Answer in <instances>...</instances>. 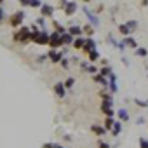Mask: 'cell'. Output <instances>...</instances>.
<instances>
[{
	"label": "cell",
	"instance_id": "obj_1",
	"mask_svg": "<svg viewBox=\"0 0 148 148\" xmlns=\"http://www.w3.org/2000/svg\"><path fill=\"white\" fill-rule=\"evenodd\" d=\"M32 40L35 44H40V45H47L49 44V33L45 30H40L37 33H32Z\"/></svg>",
	"mask_w": 148,
	"mask_h": 148
},
{
	"label": "cell",
	"instance_id": "obj_2",
	"mask_svg": "<svg viewBox=\"0 0 148 148\" xmlns=\"http://www.w3.org/2000/svg\"><path fill=\"white\" fill-rule=\"evenodd\" d=\"M14 40L16 42H28V40H32V30L23 26L18 33H14Z\"/></svg>",
	"mask_w": 148,
	"mask_h": 148
},
{
	"label": "cell",
	"instance_id": "obj_3",
	"mask_svg": "<svg viewBox=\"0 0 148 148\" xmlns=\"http://www.w3.org/2000/svg\"><path fill=\"white\" fill-rule=\"evenodd\" d=\"M25 21V11H16L11 18H9V25L11 26H19Z\"/></svg>",
	"mask_w": 148,
	"mask_h": 148
},
{
	"label": "cell",
	"instance_id": "obj_4",
	"mask_svg": "<svg viewBox=\"0 0 148 148\" xmlns=\"http://www.w3.org/2000/svg\"><path fill=\"white\" fill-rule=\"evenodd\" d=\"M82 12L87 16V19H89V23L92 25V26H98L99 25V19H98V16L91 11V9H87V7H82Z\"/></svg>",
	"mask_w": 148,
	"mask_h": 148
},
{
	"label": "cell",
	"instance_id": "obj_5",
	"mask_svg": "<svg viewBox=\"0 0 148 148\" xmlns=\"http://www.w3.org/2000/svg\"><path fill=\"white\" fill-rule=\"evenodd\" d=\"M49 45H51L52 49L61 45V35H59L58 32H54V33H51V35H49Z\"/></svg>",
	"mask_w": 148,
	"mask_h": 148
},
{
	"label": "cell",
	"instance_id": "obj_6",
	"mask_svg": "<svg viewBox=\"0 0 148 148\" xmlns=\"http://www.w3.org/2000/svg\"><path fill=\"white\" fill-rule=\"evenodd\" d=\"M113 103H110V101H103V105H101V110H103V113L106 115V117H110V119H113Z\"/></svg>",
	"mask_w": 148,
	"mask_h": 148
},
{
	"label": "cell",
	"instance_id": "obj_7",
	"mask_svg": "<svg viewBox=\"0 0 148 148\" xmlns=\"http://www.w3.org/2000/svg\"><path fill=\"white\" fill-rule=\"evenodd\" d=\"M47 56H49V59H51L52 63H59V61L63 59V52H58L56 49L49 51V52H47Z\"/></svg>",
	"mask_w": 148,
	"mask_h": 148
},
{
	"label": "cell",
	"instance_id": "obj_8",
	"mask_svg": "<svg viewBox=\"0 0 148 148\" xmlns=\"http://www.w3.org/2000/svg\"><path fill=\"white\" fill-rule=\"evenodd\" d=\"M66 33H70L71 37H80L82 35V28L80 26H77V25H71V26H68V30H66Z\"/></svg>",
	"mask_w": 148,
	"mask_h": 148
},
{
	"label": "cell",
	"instance_id": "obj_9",
	"mask_svg": "<svg viewBox=\"0 0 148 148\" xmlns=\"http://www.w3.org/2000/svg\"><path fill=\"white\" fill-rule=\"evenodd\" d=\"M75 11H77V2H64V14L66 16H71Z\"/></svg>",
	"mask_w": 148,
	"mask_h": 148
},
{
	"label": "cell",
	"instance_id": "obj_10",
	"mask_svg": "<svg viewBox=\"0 0 148 148\" xmlns=\"http://www.w3.org/2000/svg\"><path fill=\"white\" fill-rule=\"evenodd\" d=\"M82 51L84 52H91V51H96V42L92 40V38H86V44H84V47H82Z\"/></svg>",
	"mask_w": 148,
	"mask_h": 148
},
{
	"label": "cell",
	"instance_id": "obj_11",
	"mask_svg": "<svg viewBox=\"0 0 148 148\" xmlns=\"http://www.w3.org/2000/svg\"><path fill=\"white\" fill-rule=\"evenodd\" d=\"M108 79H110V80H108L110 91H112V92H117V91H119V87H117V77H115V73H113V71L110 73V77H108Z\"/></svg>",
	"mask_w": 148,
	"mask_h": 148
},
{
	"label": "cell",
	"instance_id": "obj_12",
	"mask_svg": "<svg viewBox=\"0 0 148 148\" xmlns=\"http://www.w3.org/2000/svg\"><path fill=\"white\" fill-rule=\"evenodd\" d=\"M54 92H56V96H59V98H63V96L66 94V89H64L63 82H56V84H54Z\"/></svg>",
	"mask_w": 148,
	"mask_h": 148
},
{
	"label": "cell",
	"instance_id": "obj_13",
	"mask_svg": "<svg viewBox=\"0 0 148 148\" xmlns=\"http://www.w3.org/2000/svg\"><path fill=\"white\" fill-rule=\"evenodd\" d=\"M40 12H42V18H47V16H52V14H54V9H52L51 5H47V4H42Z\"/></svg>",
	"mask_w": 148,
	"mask_h": 148
},
{
	"label": "cell",
	"instance_id": "obj_14",
	"mask_svg": "<svg viewBox=\"0 0 148 148\" xmlns=\"http://www.w3.org/2000/svg\"><path fill=\"white\" fill-rule=\"evenodd\" d=\"M122 44L131 47V49H138V44H136V40L132 37H122Z\"/></svg>",
	"mask_w": 148,
	"mask_h": 148
},
{
	"label": "cell",
	"instance_id": "obj_15",
	"mask_svg": "<svg viewBox=\"0 0 148 148\" xmlns=\"http://www.w3.org/2000/svg\"><path fill=\"white\" fill-rule=\"evenodd\" d=\"M66 44H68V45H70V44H73V37H71L70 33H66V32H64V33L61 35V45H66Z\"/></svg>",
	"mask_w": 148,
	"mask_h": 148
},
{
	"label": "cell",
	"instance_id": "obj_16",
	"mask_svg": "<svg viewBox=\"0 0 148 148\" xmlns=\"http://www.w3.org/2000/svg\"><path fill=\"white\" fill-rule=\"evenodd\" d=\"M117 115H119L120 122H127V120H129V112H127L125 108H120V110L117 112Z\"/></svg>",
	"mask_w": 148,
	"mask_h": 148
},
{
	"label": "cell",
	"instance_id": "obj_17",
	"mask_svg": "<svg viewBox=\"0 0 148 148\" xmlns=\"http://www.w3.org/2000/svg\"><path fill=\"white\" fill-rule=\"evenodd\" d=\"M110 131H112V136H119V134H120V131H122V122H120V120H119V122H115V124H113V127H112Z\"/></svg>",
	"mask_w": 148,
	"mask_h": 148
},
{
	"label": "cell",
	"instance_id": "obj_18",
	"mask_svg": "<svg viewBox=\"0 0 148 148\" xmlns=\"http://www.w3.org/2000/svg\"><path fill=\"white\" fill-rule=\"evenodd\" d=\"M91 131H92L96 136H103V134H106V129H105V127H101V125H96V124L91 127Z\"/></svg>",
	"mask_w": 148,
	"mask_h": 148
},
{
	"label": "cell",
	"instance_id": "obj_19",
	"mask_svg": "<svg viewBox=\"0 0 148 148\" xmlns=\"http://www.w3.org/2000/svg\"><path fill=\"white\" fill-rule=\"evenodd\" d=\"M92 80H94V82H98V84H101V86H108V80H106L105 77H101L99 73H96V75L92 77Z\"/></svg>",
	"mask_w": 148,
	"mask_h": 148
},
{
	"label": "cell",
	"instance_id": "obj_20",
	"mask_svg": "<svg viewBox=\"0 0 148 148\" xmlns=\"http://www.w3.org/2000/svg\"><path fill=\"white\" fill-rule=\"evenodd\" d=\"M84 44H86V38L84 37H79L77 40H73V47H75V49H82Z\"/></svg>",
	"mask_w": 148,
	"mask_h": 148
},
{
	"label": "cell",
	"instance_id": "obj_21",
	"mask_svg": "<svg viewBox=\"0 0 148 148\" xmlns=\"http://www.w3.org/2000/svg\"><path fill=\"white\" fill-rule=\"evenodd\" d=\"M124 25L127 26V30H129V33H132V32H134V30L138 28V21H134V19H132V21H127V23H124Z\"/></svg>",
	"mask_w": 148,
	"mask_h": 148
},
{
	"label": "cell",
	"instance_id": "obj_22",
	"mask_svg": "<svg viewBox=\"0 0 148 148\" xmlns=\"http://www.w3.org/2000/svg\"><path fill=\"white\" fill-rule=\"evenodd\" d=\"M110 73H112V68H110V66H103V68L99 70V75H101V77H105V79H106V77H110Z\"/></svg>",
	"mask_w": 148,
	"mask_h": 148
},
{
	"label": "cell",
	"instance_id": "obj_23",
	"mask_svg": "<svg viewBox=\"0 0 148 148\" xmlns=\"http://www.w3.org/2000/svg\"><path fill=\"white\" fill-rule=\"evenodd\" d=\"M73 84H75V79L73 77H68L64 82H63V86H64V89H70V87H73Z\"/></svg>",
	"mask_w": 148,
	"mask_h": 148
},
{
	"label": "cell",
	"instance_id": "obj_24",
	"mask_svg": "<svg viewBox=\"0 0 148 148\" xmlns=\"http://www.w3.org/2000/svg\"><path fill=\"white\" fill-rule=\"evenodd\" d=\"M136 56H139V58H146V56H148V51H146L145 47H138V49H136Z\"/></svg>",
	"mask_w": 148,
	"mask_h": 148
},
{
	"label": "cell",
	"instance_id": "obj_25",
	"mask_svg": "<svg viewBox=\"0 0 148 148\" xmlns=\"http://www.w3.org/2000/svg\"><path fill=\"white\" fill-rule=\"evenodd\" d=\"M113 124H115V120H113V119H110V117H106V119H105V129H106V131H108V129H112V127H113Z\"/></svg>",
	"mask_w": 148,
	"mask_h": 148
},
{
	"label": "cell",
	"instance_id": "obj_26",
	"mask_svg": "<svg viewBox=\"0 0 148 148\" xmlns=\"http://www.w3.org/2000/svg\"><path fill=\"white\" fill-rule=\"evenodd\" d=\"M89 59H91V61H98V59H99V52H98V49L89 52Z\"/></svg>",
	"mask_w": 148,
	"mask_h": 148
},
{
	"label": "cell",
	"instance_id": "obj_27",
	"mask_svg": "<svg viewBox=\"0 0 148 148\" xmlns=\"http://www.w3.org/2000/svg\"><path fill=\"white\" fill-rule=\"evenodd\" d=\"M119 32H120L124 37H129V30H127V26H125V25H120V26H119Z\"/></svg>",
	"mask_w": 148,
	"mask_h": 148
},
{
	"label": "cell",
	"instance_id": "obj_28",
	"mask_svg": "<svg viewBox=\"0 0 148 148\" xmlns=\"http://www.w3.org/2000/svg\"><path fill=\"white\" fill-rule=\"evenodd\" d=\"M134 103L138 105V106H141V108H148V101H143V99H134Z\"/></svg>",
	"mask_w": 148,
	"mask_h": 148
},
{
	"label": "cell",
	"instance_id": "obj_29",
	"mask_svg": "<svg viewBox=\"0 0 148 148\" xmlns=\"http://www.w3.org/2000/svg\"><path fill=\"white\" fill-rule=\"evenodd\" d=\"M44 148H64V146H61V145H58V143H45Z\"/></svg>",
	"mask_w": 148,
	"mask_h": 148
},
{
	"label": "cell",
	"instance_id": "obj_30",
	"mask_svg": "<svg viewBox=\"0 0 148 148\" xmlns=\"http://www.w3.org/2000/svg\"><path fill=\"white\" fill-rule=\"evenodd\" d=\"M139 148H148V139L139 138Z\"/></svg>",
	"mask_w": 148,
	"mask_h": 148
},
{
	"label": "cell",
	"instance_id": "obj_31",
	"mask_svg": "<svg viewBox=\"0 0 148 148\" xmlns=\"http://www.w3.org/2000/svg\"><path fill=\"white\" fill-rule=\"evenodd\" d=\"M87 71L92 73V75H96V73H98V68H96L94 64H89V66H87Z\"/></svg>",
	"mask_w": 148,
	"mask_h": 148
},
{
	"label": "cell",
	"instance_id": "obj_32",
	"mask_svg": "<svg viewBox=\"0 0 148 148\" xmlns=\"http://www.w3.org/2000/svg\"><path fill=\"white\" fill-rule=\"evenodd\" d=\"M101 98H103V101H110V103H113V101H112V94H106V92H101Z\"/></svg>",
	"mask_w": 148,
	"mask_h": 148
},
{
	"label": "cell",
	"instance_id": "obj_33",
	"mask_svg": "<svg viewBox=\"0 0 148 148\" xmlns=\"http://www.w3.org/2000/svg\"><path fill=\"white\" fill-rule=\"evenodd\" d=\"M61 66H63L64 70H66V68H70V61H68L66 58H63V59H61Z\"/></svg>",
	"mask_w": 148,
	"mask_h": 148
},
{
	"label": "cell",
	"instance_id": "obj_34",
	"mask_svg": "<svg viewBox=\"0 0 148 148\" xmlns=\"http://www.w3.org/2000/svg\"><path fill=\"white\" fill-rule=\"evenodd\" d=\"M37 25L44 30V26H45V19H44V18H38V19H37Z\"/></svg>",
	"mask_w": 148,
	"mask_h": 148
},
{
	"label": "cell",
	"instance_id": "obj_35",
	"mask_svg": "<svg viewBox=\"0 0 148 148\" xmlns=\"http://www.w3.org/2000/svg\"><path fill=\"white\" fill-rule=\"evenodd\" d=\"M106 42H108V44H112V45H115V47H117V40H115V38H113V37H112V35H108V38H106Z\"/></svg>",
	"mask_w": 148,
	"mask_h": 148
},
{
	"label": "cell",
	"instance_id": "obj_36",
	"mask_svg": "<svg viewBox=\"0 0 148 148\" xmlns=\"http://www.w3.org/2000/svg\"><path fill=\"white\" fill-rule=\"evenodd\" d=\"M82 32H86V33H87V35H92V33H94V32H92V28H91V26H84V28H82Z\"/></svg>",
	"mask_w": 148,
	"mask_h": 148
},
{
	"label": "cell",
	"instance_id": "obj_37",
	"mask_svg": "<svg viewBox=\"0 0 148 148\" xmlns=\"http://www.w3.org/2000/svg\"><path fill=\"white\" fill-rule=\"evenodd\" d=\"M4 18H5V9H4V7H0V23L4 21Z\"/></svg>",
	"mask_w": 148,
	"mask_h": 148
},
{
	"label": "cell",
	"instance_id": "obj_38",
	"mask_svg": "<svg viewBox=\"0 0 148 148\" xmlns=\"http://www.w3.org/2000/svg\"><path fill=\"white\" fill-rule=\"evenodd\" d=\"M28 7H42L40 2H28Z\"/></svg>",
	"mask_w": 148,
	"mask_h": 148
},
{
	"label": "cell",
	"instance_id": "obj_39",
	"mask_svg": "<svg viewBox=\"0 0 148 148\" xmlns=\"http://www.w3.org/2000/svg\"><path fill=\"white\" fill-rule=\"evenodd\" d=\"M99 148H110V145L105 143V141H101V143H99Z\"/></svg>",
	"mask_w": 148,
	"mask_h": 148
},
{
	"label": "cell",
	"instance_id": "obj_40",
	"mask_svg": "<svg viewBox=\"0 0 148 148\" xmlns=\"http://www.w3.org/2000/svg\"><path fill=\"white\" fill-rule=\"evenodd\" d=\"M87 66H89L87 63H82V64H80V70H84V71H87Z\"/></svg>",
	"mask_w": 148,
	"mask_h": 148
}]
</instances>
